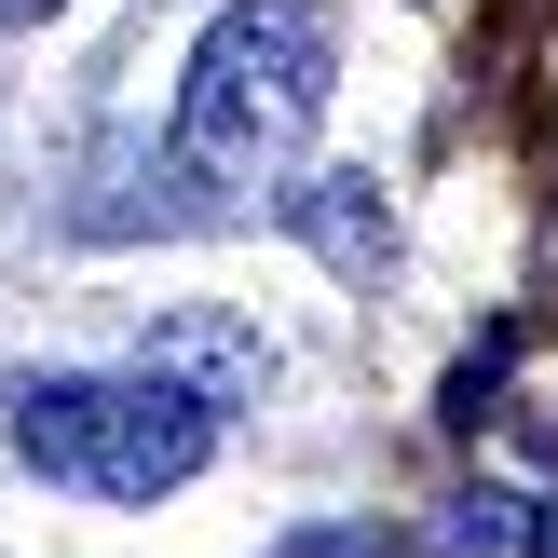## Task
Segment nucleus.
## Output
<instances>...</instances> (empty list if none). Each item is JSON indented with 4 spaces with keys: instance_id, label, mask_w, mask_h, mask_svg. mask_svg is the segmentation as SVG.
I'll return each instance as SVG.
<instances>
[{
    "instance_id": "f257e3e1",
    "label": "nucleus",
    "mask_w": 558,
    "mask_h": 558,
    "mask_svg": "<svg viewBox=\"0 0 558 558\" xmlns=\"http://www.w3.org/2000/svg\"><path fill=\"white\" fill-rule=\"evenodd\" d=\"M327 109V14L314 0H232V14L191 41L178 82V163L205 191H259L287 178V150Z\"/></svg>"
},
{
    "instance_id": "f03ea898",
    "label": "nucleus",
    "mask_w": 558,
    "mask_h": 558,
    "mask_svg": "<svg viewBox=\"0 0 558 558\" xmlns=\"http://www.w3.org/2000/svg\"><path fill=\"white\" fill-rule=\"evenodd\" d=\"M14 463L96 505H163L218 463V409L178 368H96V381H27L14 396Z\"/></svg>"
},
{
    "instance_id": "7ed1b4c3",
    "label": "nucleus",
    "mask_w": 558,
    "mask_h": 558,
    "mask_svg": "<svg viewBox=\"0 0 558 558\" xmlns=\"http://www.w3.org/2000/svg\"><path fill=\"white\" fill-rule=\"evenodd\" d=\"M287 218H300V245H314L327 272H381V259H396V205H381L368 178H314V191H287Z\"/></svg>"
},
{
    "instance_id": "20e7f679",
    "label": "nucleus",
    "mask_w": 558,
    "mask_h": 558,
    "mask_svg": "<svg viewBox=\"0 0 558 558\" xmlns=\"http://www.w3.org/2000/svg\"><path fill=\"white\" fill-rule=\"evenodd\" d=\"M436 558H518V505H505V490H463L450 532H436Z\"/></svg>"
},
{
    "instance_id": "39448f33",
    "label": "nucleus",
    "mask_w": 558,
    "mask_h": 558,
    "mask_svg": "<svg viewBox=\"0 0 558 558\" xmlns=\"http://www.w3.org/2000/svg\"><path fill=\"white\" fill-rule=\"evenodd\" d=\"M505 368H518V327H490V341H477V354L450 368V423H463V436L490 423V396H505Z\"/></svg>"
},
{
    "instance_id": "423d86ee",
    "label": "nucleus",
    "mask_w": 558,
    "mask_h": 558,
    "mask_svg": "<svg viewBox=\"0 0 558 558\" xmlns=\"http://www.w3.org/2000/svg\"><path fill=\"white\" fill-rule=\"evenodd\" d=\"M287 558H381V545H368V532H300Z\"/></svg>"
},
{
    "instance_id": "0eeeda50",
    "label": "nucleus",
    "mask_w": 558,
    "mask_h": 558,
    "mask_svg": "<svg viewBox=\"0 0 558 558\" xmlns=\"http://www.w3.org/2000/svg\"><path fill=\"white\" fill-rule=\"evenodd\" d=\"M518 545H532V558H558V505H518Z\"/></svg>"
},
{
    "instance_id": "6e6552de",
    "label": "nucleus",
    "mask_w": 558,
    "mask_h": 558,
    "mask_svg": "<svg viewBox=\"0 0 558 558\" xmlns=\"http://www.w3.org/2000/svg\"><path fill=\"white\" fill-rule=\"evenodd\" d=\"M41 14H54V0H0V27H41Z\"/></svg>"
}]
</instances>
